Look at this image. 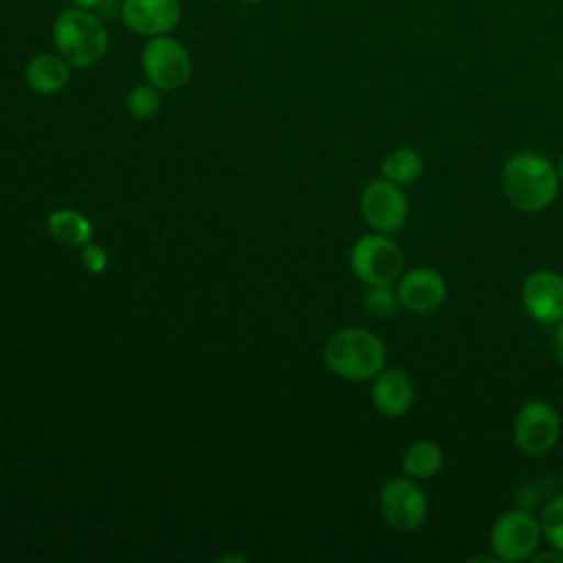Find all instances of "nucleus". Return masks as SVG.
Masks as SVG:
<instances>
[{"label":"nucleus","instance_id":"obj_1","mask_svg":"<svg viewBox=\"0 0 563 563\" xmlns=\"http://www.w3.org/2000/svg\"><path fill=\"white\" fill-rule=\"evenodd\" d=\"M559 183L556 167L532 150L512 154L501 169L504 196L523 213H537L550 207L559 194Z\"/></svg>","mask_w":563,"mask_h":563},{"label":"nucleus","instance_id":"obj_2","mask_svg":"<svg viewBox=\"0 0 563 563\" xmlns=\"http://www.w3.org/2000/svg\"><path fill=\"white\" fill-rule=\"evenodd\" d=\"M323 361L341 378L367 380L385 367V345L372 330L341 328L325 341Z\"/></svg>","mask_w":563,"mask_h":563},{"label":"nucleus","instance_id":"obj_3","mask_svg":"<svg viewBox=\"0 0 563 563\" xmlns=\"http://www.w3.org/2000/svg\"><path fill=\"white\" fill-rule=\"evenodd\" d=\"M55 51L77 68L95 66L108 51V31L101 20L86 9H66L53 22Z\"/></svg>","mask_w":563,"mask_h":563},{"label":"nucleus","instance_id":"obj_4","mask_svg":"<svg viewBox=\"0 0 563 563\" xmlns=\"http://www.w3.org/2000/svg\"><path fill=\"white\" fill-rule=\"evenodd\" d=\"M350 266L365 286H389L402 275L405 257L389 233L374 231L352 244Z\"/></svg>","mask_w":563,"mask_h":563},{"label":"nucleus","instance_id":"obj_5","mask_svg":"<svg viewBox=\"0 0 563 563\" xmlns=\"http://www.w3.org/2000/svg\"><path fill=\"white\" fill-rule=\"evenodd\" d=\"M141 66L145 79L158 90H176L187 84L191 75V57L187 48L167 35L150 37L141 51Z\"/></svg>","mask_w":563,"mask_h":563},{"label":"nucleus","instance_id":"obj_6","mask_svg":"<svg viewBox=\"0 0 563 563\" xmlns=\"http://www.w3.org/2000/svg\"><path fill=\"white\" fill-rule=\"evenodd\" d=\"M541 523L528 510L501 512L488 534L490 550L499 561H523L530 559L541 543Z\"/></svg>","mask_w":563,"mask_h":563},{"label":"nucleus","instance_id":"obj_7","mask_svg":"<svg viewBox=\"0 0 563 563\" xmlns=\"http://www.w3.org/2000/svg\"><path fill=\"white\" fill-rule=\"evenodd\" d=\"M512 433L519 451L526 455H543L559 442L561 413L548 400H528L517 411Z\"/></svg>","mask_w":563,"mask_h":563},{"label":"nucleus","instance_id":"obj_8","mask_svg":"<svg viewBox=\"0 0 563 563\" xmlns=\"http://www.w3.org/2000/svg\"><path fill=\"white\" fill-rule=\"evenodd\" d=\"M378 508L387 526L398 532H413L427 519V497L422 488L407 477L389 479L378 495Z\"/></svg>","mask_w":563,"mask_h":563},{"label":"nucleus","instance_id":"obj_9","mask_svg":"<svg viewBox=\"0 0 563 563\" xmlns=\"http://www.w3.org/2000/svg\"><path fill=\"white\" fill-rule=\"evenodd\" d=\"M409 213V202L400 185L376 178L361 194V216L378 233H396Z\"/></svg>","mask_w":563,"mask_h":563},{"label":"nucleus","instance_id":"obj_10","mask_svg":"<svg viewBox=\"0 0 563 563\" xmlns=\"http://www.w3.org/2000/svg\"><path fill=\"white\" fill-rule=\"evenodd\" d=\"M180 15L183 9L178 0H123L119 9L123 26L145 37L172 33L178 26Z\"/></svg>","mask_w":563,"mask_h":563},{"label":"nucleus","instance_id":"obj_11","mask_svg":"<svg viewBox=\"0 0 563 563\" xmlns=\"http://www.w3.org/2000/svg\"><path fill=\"white\" fill-rule=\"evenodd\" d=\"M521 303L541 323L563 321V275L534 271L521 284Z\"/></svg>","mask_w":563,"mask_h":563},{"label":"nucleus","instance_id":"obj_12","mask_svg":"<svg viewBox=\"0 0 563 563\" xmlns=\"http://www.w3.org/2000/svg\"><path fill=\"white\" fill-rule=\"evenodd\" d=\"M396 295H398V301L402 308L418 312V314L431 312L444 301L446 282L438 271L418 266L398 277Z\"/></svg>","mask_w":563,"mask_h":563},{"label":"nucleus","instance_id":"obj_13","mask_svg":"<svg viewBox=\"0 0 563 563\" xmlns=\"http://www.w3.org/2000/svg\"><path fill=\"white\" fill-rule=\"evenodd\" d=\"M372 405L387 418L402 416L413 405V383L398 367H383L369 389Z\"/></svg>","mask_w":563,"mask_h":563},{"label":"nucleus","instance_id":"obj_14","mask_svg":"<svg viewBox=\"0 0 563 563\" xmlns=\"http://www.w3.org/2000/svg\"><path fill=\"white\" fill-rule=\"evenodd\" d=\"M26 84L37 95H57L70 79V64L59 53H40L26 64Z\"/></svg>","mask_w":563,"mask_h":563},{"label":"nucleus","instance_id":"obj_15","mask_svg":"<svg viewBox=\"0 0 563 563\" xmlns=\"http://www.w3.org/2000/svg\"><path fill=\"white\" fill-rule=\"evenodd\" d=\"M46 229L55 242L66 246H84L92 238L90 222L75 209H55L46 218Z\"/></svg>","mask_w":563,"mask_h":563},{"label":"nucleus","instance_id":"obj_16","mask_svg":"<svg viewBox=\"0 0 563 563\" xmlns=\"http://www.w3.org/2000/svg\"><path fill=\"white\" fill-rule=\"evenodd\" d=\"M442 464L444 453L431 440H416L402 453V471L413 479H429L438 475Z\"/></svg>","mask_w":563,"mask_h":563},{"label":"nucleus","instance_id":"obj_17","mask_svg":"<svg viewBox=\"0 0 563 563\" xmlns=\"http://www.w3.org/2000/svg\"><path fill=\"white\" fill-rule=\"evenodd\" d=\"M422 169H424V161L420 152H416L413 147H396L380 161L383 178L396 185H409L418 180Z\"/></svg>","mask_w":563,"mask_h":563},{"label":"nucleus","instance_id":"obj_18","mask_svg":"<svg viewBox=\"0 0 563 563\" xmlns=\"http://www.w3.org/2000/svg\"><path fill=\"white\" fill-rule=\"evenodd\" d=\"M125 106L134 119H150L161 110V90L156 86H152L150 81L134 86L128 92Z\"/></svg>","mask_w":563,"mask_h":563},{"label":"nucleus","instance_id":"obj_19","mask_svg":"<svg viewBox=\"0 0 563 563\" xmlns=\"http://www.w3.org/2000/svg\"><path fill=\"white\" fill-rule=\"evenodd\" d=\"M541 534L550 548L563 550V495L550 499L539 517Z\"/></svg>","mask_w":563,"mask_h":563},{"label":"nucleus","instance_id":"obj_20","mask_svg":"<svg viewBox=\"0 0 563 563\" xmlns=\"http://www.w3.org/2000/svg\"><path fill=\"white\" fill-rule=\"evenodd\" d=\"M363 306L372 317L389 319L398 310L400 301L396 290H391L389 286H369V290L363 297Z\"/></svg>","mask_w":563,"mask_h":563},{"label":"nucleus","instance_id":"obj_21","mask_svg":"<svg viewBox=\"0 0 563 563\" xmlns=\"http://www.w3.org/2000/svg\"><path fill=\"white\" fill-rule=\"evenodd\" d=\"M81 262H84V266H86L88 273L99 275V273H103L106 266H108V253H106L103 246L88 242V244L81 246Z\"/></svg>","mask_w":563,"mask_h":563},{"label":"nucleus","instance_id":"obj_22","mask_svg":"<svg viewBox=\"0 0 563 563\" xmlns=\"http://www.w3.org/2000/svg\"><path fill=\"white\" fill-rule=\"evenodd\" d=\"M552 352L559 363H563V321L556 323V330L552 334Z\"/></svg>","mask_w":563,"mask_h":563},{"label":"nucleus","instance_id":"obj_23","mask_svg":"<svg viewBox=\"0 0 563 563\" xmlns=\"http://www.w3.org/2000/svg\"><path fill=\"white\" fill-rule=\"evenodd\" d=\"M530 559H532V561H563V550H556V548H552V550H548V552H539V554H532Z\"/></svg>","mask_w":563,"mask_h":563},{"label":"nucleus","instance_id":"obj_24","mask_svg":"<svg viewBox=\"0 0 563 563\" xmlns=\"http://www.w3.org/2000/svg\"><path fill=\"white\" fill-rule=\"evenodd\" d=\"M106 0H70L73 7L77 9H86V11H92V9H99Z\"/></svg>","mask_w":563,"mask_h":563},{"label":"nucleus","instance_id":"obj_25","mask_svg":"<svg viewBox=\"0 0 563 563\" xmlns=\"http://www.w3.org/2000/svg\"><path fill=\"white\" fill-rule=\"evenodd\" d=\"M556 174H559V180L563 183V154H561V158H559V163H556Z\"/></svg>","mask_w":563,"mask_h":563},{"label":"nucleus","instance_id":"obj_26","mask_svg":"<svg viewBox=\"0 0 563 563\" xmlns=\"http://www.w3.org/2000/svg\"><path fill=\"white\" fill-rule=\"evenodd\" d=\"M242 2H246V4H260V2H266V0H242Z\"/></svg>","mask_w":563,"mask_h":563}]
</instances>
